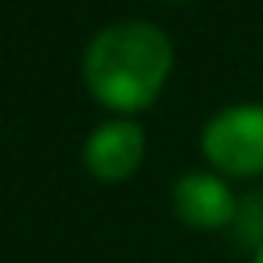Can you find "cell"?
<instances>
[{"label": "cell", "instance_id": "5", "mask_svg": "<svg viewBox=\"0 0 263 263\" xmlns=\"http://www.w3.org/2000/svg\"><path fill=\"white\" fill-rule=\"evenodd\" d=\"M256 263H263V241H259V249H256Z\"/></svg>", "mask_w": 263, "mask_h": 263}, {"label": "cell", "instance_id": "4", "mask_svg": "<svg viewBox=\"0 0 263 263\" xmlns=\"http://www.w3.org/2000/svg\"><path fill=\"white\" fill-rule=\"evenodd\" d=\"M173 213L187 223V227H202V231H216L223 223L234 220L238 202L234 191L205 170H191L177 180L173 187Z\"/></svg>", "mask_w": 263, "mask_h": 263}, {"label": "cell", "instance_id": "1", "mask_svg": "<svg viewBox=\"0 0 263 263\" xmlns=\"http://www.w3.org/2000/svg\"><path fill=\"white\" fill-rule=\"evenodd\" d=\"M173 69V44L152 22H112L105 26L87 54H83V80L90 94L119 112L148 108Z\"/></svg>", "mask_w": 263, "mask_h": 263}, {"label": "cell", "instance_id": "2", "mask_svg": "<svg viewBox=\"0 0 263 263\" xmlns=\"http://www.w3.org/2000/svg\"><path fill=\"white\" fill-rule=\"evenodd\" d=\"M202 152L231 177L263 173V105L245 101L220 108L202 130Z\"/></svg>", "mask_w": 263, "mask_h": 263}, {"label": "cell", "instance_id": "3", "mask_svg": "<svg viewBox=\"0 0 263 263\" xmlns=\"http://www.w3.org/2000/svg\"><path fill=\"white\" fill-rule=\"evenodd\" d=\"M144 159V130L134 119H105L83 144V162L101 180L130 177Z\"/></svg>", "mask_w": 263, "mask_h": 263}]
</instances>
